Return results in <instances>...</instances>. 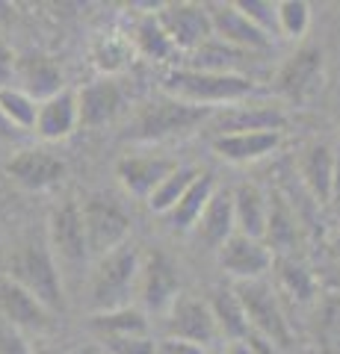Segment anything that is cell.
I'll use <instances>...</instances> for the list:
<instances>
[{
	"mask_svg": "<svg viewBox=\"0 0 340 354\" xmlns=\"http://www.w3.org/2000/svg\"><path fill=\"white\" fill-rule=\"evenodd\" d=\"M6 278L39 298L51 313L65 307V281L60 274V266L48 248V239H24L12 248L6 260Z\"/></svg>",
	"mask_w": 340,
	"mask_h": 354,
	"instance_id": "obj_5",
	"label": "cell"
},
{
	"mask_svg": "<svg viewBox=\"0 0 340 354\" xmlns=\"http://www.w3.org/2000/svg\"><path fill=\"white\" fill-rule=\"evenodd\" d=\"M0 113L6 115V121L21 133H33L36 130V118H39V101L24 92L18 86H6L0 88Z\"/></svg>",
	"mask_w": 340,
	"mask_h": 354,
	"instance_id": "obj_33",
	"label": "cell"
},
{
	"mask_svg": "<svg viewBox=\"0 0 340 354\" xmlns=\"http://www.w3.org/2000/svg\"><path fill=\"white\" fill-rule=\"evenodd\" d=\"M163 95L175 101L204 106V109H225L234 104H243L255 95V80L249 74H216V71H199L186 65H172L160 77Z\"/></svg>",
	"mask_w": 340,
	"mask_h": 354,
	"instance_id": "obj_1",
	"label": "cell"
},
{
	"mask_svg": "<svg viewBox=\"0 0 340 354\" xmlns=\"http://www.w3.org/2000/svg\"><path fill=\"white\" fill-rule=\"evenodd\" d=\"M166 337L195 342V346H202V348L213 346L219 339V328L211 313V304L202 301V298L181 292V298L166 313Z\"/></svg>",
	"mask_w": 340,
	"mask_h": 354,
	"instance_id": "obj_12",
	"label": "cell"
},
{
	"mask_svg": "<svg viewBox=\"0 0 340 354\" xmlns=\"http://www.w3.org/2000/svg\"><path fill=\"white\" fill-rule=\"evenodd\" d=\"M15 62H18V57L12 53V48L0 39V88L12 86V80H15Z\"/></svg>",
	"mask_w": 340,
	"mask_h": 354,
	"instance_id": "obj_39",
	"label": "cell"
},
{
	"mask_svg": "<svg viewBox=\"0 0 340 354\" xmlns=\"http://www.w3.org/2000/svg\"><path fill=\"white\" fill-rule=\"evenodd\" d=\"M216 189H219L216 177L211 171H202L199 177H195V183L184 192L181 201L175 204L166 216H163V218H166V225L172 230H178V234H193V227L199 225L204 207L211 204V198L216 195Z\"/></svg>",
	"mask_w": 340,
	"mask_h": 354,
	"instance_id": "obj_26",
	"label": "cell"
},
{
	"mask_svg": "<svg viewBox=\"0 0 340 354\" xmlns=\"http://www.w3.org/2000/svg\"><path fill=\"white\" fill-rule=\"evenodd\" d=\"M15 80H18V88H24L33 101H39V104L65 92L62 68L48 53H24V57H18Z\"/></svg>",
	"mask_w": 340,
	"mask_h": 354,
	"instance_id": "obj_21",
	"label": "cell"
},
{
	"mask_svg": "<svg viewBox=\"0 0 340 354\" xmlns=\"http://www.w3.org/2000/svg\"><path fill=\"white\" fill-rule=\"evenodd\" d=\"M337 354H340V348H337Z\"/></svg>",
	"mask_w": 340,
	"mask_h": 354,
	"instance_id": "obj_46",
	"label": "cell"
},
{
	"mask_svg": "<svg viewBox=\"0 0 340 354\" xmlns=\"http://www.w3.org/2000/svg\"><path fill=\"white\" fill-rule=\"evenodd\" d=\"M142 251L134 242L98 257L86 278V307L89 313H107V310L130 307L139 286Z\"/></svg>",
	"mask_w": 340,
	"mask_h": 354,
	"instance_id": "obj_2",
	"label": "cell"
},
{
	"mask_svg": "<svg viewBox=\"0 0 340 354\" xmlns=\"http://www.w3.org/2000/svg\"><path fill=\"white\" fill-rule=\"evenodd\" d=\"M178 165H181L178 160L154 157V153H145V157H122L116 162V177H118V183H122V189L127 195L148 201L157 186L166 180Z\"/></svg>",
	"mask_w": 340,
	"mask_h": 354,
	"instance_id": "obj_17",
	"label": "cell"
},
{
	"mask_svg": "<svg viewBox=\"0 0 340 354\" xmlns=\"http://www.w3.org/2000/svg\"><path fill=\"white\" fill-rule=\"evenodd\" d=\"M323 86V50L299 48L276 74V92L296 106L308 104Z\"/></svg>",
	"mask_w": 340,
	"mask_h": 354,
	"instance_id": "obj_10",
	"label": "cell"
},
{
	"mask_svg": "<svg viewBox=\"0 0 340 354\" xmlns=\"http://www.w3.org/2000/svg\"><path fill=\"white\" fill-rule=\"evenodd\" d=\"M240 12H243L258 30L267 36H278V3L276 0H237Z\"/></svg>",
	"mask_w": 340,
	"mask_h": 354,
	"instance_id": "obj_36",
	"label": "cell"
},
{
	"mask_svg": "<svg viewBox=\"0 0 340 354\" xmlns=\"http://www.w3.org/2000/svg\"><path fill=\"white\" fill-rule=\"evenodd\" d=\"M325 207L332 209V216L340 221V160H337V171H334V180H332V192H328V201Z\"/></svg>",
	"mask_w": 340,
	"mask_h": 354,
	"instance_id": "obj_41",
	"label": "cell"
},
{
	"mask_svg": "<svg viewBox=\"0 0 340 354\" xmlns=\"http://www.w3.org/2000/svg\"><path fill=\"white\" fill-rule=\"evenodd\" d=\"M281 145V130H255V133H228V136H213L211 148L219 160L249 165L258 160H267Z\"/></svg>",
	"mask_w": 340,
	"mask_h": 354,
	"instance_id": "obj_20",
	"label": "cell"
},
{
	"mask_svg": "<svg viewBox=\"0 0 340 354\" xmlns=\"http://www.w3.org/2000/svg\"><path fill=\"white\" fill-rule=\"evenodd\" d=\"M104 354H157V342L151 337H125V339H101Z\"/></svg>",
	"mask_w": 340,
	"mask_h": 354,
	"instance_id": "obj_37",
	"label": "cell"
},
{
	"mask_svg": "<svg viewBox=\"0 0 340 354\" xmlns=\"http://www.w3.org/2000/svg\"><path fill=\"white\" fill-rule=\"evenodd\" d=\"M157 354H207V348L195 346V342H186V339L163 337V339L157 342Z\"/></svg>",
	"mask_w": 340,
	"mask_h": 354,
	"instance_id": "obj_40",
	"label": "cell"
},
{
	"mask_svg": "<svg viewBox=\"0 0 340 354\" xmlns=\"http://www.w3.org/2000/svg\"><path fill=\"white\" fill-rule=\"evenodd\" d=\"M6 174L27 192H45L65 174V162L45 148H24L6 162Z\"/></svg>",
	"mask_w": 340,
	"mask_h": 354,
	"instance_id": "obj_13",
	"label": "cell"
},
{
	"mask_svg": "<svg viewBox=\"0 0 340 354\" xmlns=\"http://www.w3.org/2000/svg\"><path fill=\"white\" fill-rule=\"evenodd\" d=\"M78 104H80V124L83 127H104L125 113L127 106V95L118 86L116 77H101L92 80L89 86H83L78 92Z\"/></svg>",
	"mask_w": 340,
	"mask_h": 354,
	"instance_id": "obj_16",
	"label": "cell"
},
{
	"mask_svg": "<svg viewBox=\"0 0 340 354\" xmlns=\"http://www.w3.org/2000/svg\"><path fill=\"white\" fill-rule=\"evenodd\" d=\"M237 234V221H234V198L231 192L216 189L211 198V204L204 207V213L199 218V225L193 227V236L207 245L211 251H219L228 239Z\"/></svg>",
	"mask_w": 340,
	"mask_h": 354,
	"instance_id": "obj_23",
	"label": "cell"
},
{
	"mask_svg": "<svg viewBox=\"0 0 340 354\" xmlns=\"http://www.w3.org/2000/svg\"><path fill=\"white\" fill-rule=\"evenodd\" d=\"M0 316L6 319L12 328L24 330V334H42L51 328V310L33 298L24 286H18L15 281H9L6 274H0Z\"/></svg>",
	"mask_w": 340,
	"mask_h": 354,
	"instance_id": "obj_18",
	"label": "cell"
},
{
	"mask_svg": "<svg viewBox=\"0 0 340 354\" xmlns=\"http://www.w3.org/2000/svg\"><path fill=\"white\" fill-rule=\"evenodd\" d=\"M311 27V6L305 0H278V36L299 39Z\"/></svg>",
	"mask_w": 340,
	"mask_h": 354,
	"instance_id": "obj_35",
	"label": "cell"
},
{
	"mask_svg": "<svg viewBox=\"0 0 340 354\" xmlns=\"http://www.w3.org/2000/svg\"><path fill=\"white\" fill-rule=\"evenodd\" d=\"M207 354H231V351H222V348H216V351H207Z\"/></svg>",
	"mask_w": 340,
	"mask_h": 354,
	"instance_id": "obj_45",
	"label": "cell"
},
{
	"mask_svg": "<svg viewBox=\"0 0 340 354\" xmlns=\"http://www.w3.org/2000/svg\"><path fill=\"white\" fill-rule=\"evenodd\" d=\"M0 354H36L27 342V334L18 330L0 316Z\"/></svg>",
	"mask_w": 340,
	"mask_h": 354,
	"instance_id": "obj_38",
	"label": "cell"
},
{
	"mask_svg": "<svg viewBox=\"0 0 340 354\" xmlns=\"http://www.w3.org/2000/svg\"><path fill=\"white\" fill-rule=\"evenodd\" d=\"M219 266L231 274L237 283H249V281H263V274L272 272L276 266V254L263 239H251L243 234H234L216 251Z\"/></svg>",
	"mask_w": 340,
	"mask_h": 354,
	"instance_id": "obj_11",
	"label": "cell"
},
{
	"mask_svg": "<svg viewBox=\"0 0 340 354\" xmlns=\"http://www.w3.org/2000/svg\"><path fill=\"white\" fill-rule=\"evenodd\" d=\"M216 109L193 106L184 101H175L169 95L151 97V101L139 104L130 115L125 127L127 142H139V145H151V142H166L175 136H186V133L204 127L213 118Z\"/></svg>",
	"mask_w": 340,
	"mask_h": 354,
	"instance_id": "obj_4",
	"label": "cell"
},
{
	"mask_svg": "<svg viewBox=\"0 0 340 354\" xmlns=\"http://www.w3.org/2000/svg\"><path fill=\"white\" fill-rule=\"evenodd\" d=\"M255 59H258V53L240 50L234 44H225L213 36V39H207L202 48L186 53L181 65L199 68V71H216V74H243L246 65H255Z\"/></svg>",
	"mask_w": 340,
	"mask_h": 354,
	"instance_id": "obj_25",
	"label": "cell"
},
{
	"mask_svg": "<svg viewBox=\"0 0 340 354\" xmlns=\"http://www.w3.org/2000/svg\"><path fill=\"white\" fill-rule=\"evenodd\" d=\"M272 272H276L278 290L287 292L296 304H311L316 298V281H314L311 269L302 260H296L293 254H287V257H276Z\"/></svg>",
	"mask_w": 340,
	"mask_h": 354,
	"instance_id": "obj_31",
	"label": "cell"
},
{
	"mask_svg": "<svg viewBox=\"0 0 340 354\" xmlns=\"http://www.w3.org/2000/svg\"><path fill=\"white\" fill-rule=\"evenodd\" d=\"M89 328L98 339H125V337H148V319L142 307H118L107 313H92Z\"/></svg>",
	"mask_w": 340,
	"mask_h": 354,
	"instance_id": "obj_28",
	"label": "cell"
},
{
	"mask_svg": "<svg viewBox=\"0 0 340 354\" xmlns=\"http://www.w3.org/2000/svg\"><path fill=\"white\" fill-rule=\"evenodd\" d=\"M80 127V104L78 92L65 88V92L48 97L39 104V118H36V136L45 142H62L69 139L74 130Z\"/></svg>",
	"mask_w": 340,
	"mask_h": 354,
	"instance_id": "obj_22",
	"label": "cell"
},
{
	"mask_svg": "<svg viewBox=\"0 0 340 354\" xmlns=\"http://www.w3.org/2000/svg\"><path fill=\"white\" fill-rule=\"evenodd\" d=\"M328 248H332V254H334V260L340 263V227L334 230L332 236H328Z\"/></svg>",
	"mask_w": 340,
	"mask_h": 354,
	"instance_id": "obj_43",
	"label": "cell"
},
{
	"mask_svg": "<svg viewBox=\"0 0 340 354\" xmlns=\"http://www.w3.org/2000/svg\"><path fill=\"white\" fill-rule=\"evenodd\" d=\"M234 290H237L240 301H243V307H246L251 330L260 334V337H267L269 342H276L278 348H287L290 346V325H287V316H284L276 290L263 281L237 283Z\"/></svg>",
	"mask_w": 340,
	"mask_h": 354,
	"instance_id": "obj_7",
	"label": "cell"
},
{
	"mask_svg": "<svg viewBox=\"0 0 340 354\" xmlns=\"http://www.w3.org/2000/svg\"><path fill=\"white\" fill-rule=\"evenodd\" d=\"M213 24V36L225 44H234L240 50L249 53H263L272 48V39L263 30H258L251 21L240 12L237 3H207Z\"/></svg>",
	"mask_w": 340,
	"mask_h": 354,
	"instance_id": "obj_14",
	"label": "cell"
},
{
	"mask_svg": "<svg viewBox=\"0 0 340 354\" xmlns=\"http://www.w3.org/2000/svg\"><path fill=\"white\" fill-rule=\"evenodd\" d=\"M80 216H83V230L86 242L92 251V263L104 254L122 248L125 242H130V216L127 209L109 198L104 192H95L80 201Z\"/></svg>",
	"mask_w": 340,
	"mask_h": 354,
	"instance_id": "obj_6",
	"label": "cell"
},
{
	"mask_svg": "<svg viewBox=\"0 0 340 354\" xmlns=\"http://www.w3.org/2000/svg\"><path fill=\"white\" fill-rule=\"evenodd\" d=\"M130 57H134V41L122 32H101L89 48V59L104 77H116L118 71H125Z\"/></svg>",
	"mask_w": 340,
	"mask_h": 354,
	"instance_id": "obj_32",
	"label": "cell"
},
{
	"mask_svg": "<svg viewBox=\"0 0 340 354\" xmlns=\"http://www.w3.org/2000/svg\"><path fill=\"white\" fill-rule=\"evenodd\" d=\"M202 174V169H195V165H178L166 180H163L154 195L148 198V207H151V213H160V216H166L169 209L175 207L184 198V192L190 189V186L195 183V177Z\"/></svg>",
	"mask_w": 340,
	"mask_h": 354,
	"instance_id": "obj_34",
	"label": "cell"
},
{
	"mask_svg": "<svg viewBox=\"0 0 340 354\" xmlns=\"http://www.w3.org/2000/svg\"><path fill=\"white\" fill-rule=\"evenodd\" d=\"M234 198V221H237V234L263 239L269 225V195L260 189L258 183H237L231 189Z\"/></svg>",
	"mask_w": 340,
	"mask_h": 354,
	"instance_id": "obj_24",
	"label": "cell"
},
{
	"mask_svg": "<svg viewBox=\"0 0 340 354\" xmlns=\"http://www.w3.org/2000/svg\"><path fill=\"white\" fill-rule=\"evenodd\" d=\"M207 304H211V313L216 319V328H219V337L222 339L243 342L251 334L246 307H243V301H240L234 286H219V290H213Z\"/></svg>",
	"mask_w": 340,
	"mask_h": 354,
	"instance_id": "obj_27",
	"label": "cell"
},
{
	"mask_svg": "<svg viewBox=\"0 0 340 354\" xmlns=\"http://www.w3.org/2000/svg\"><path fill=\"white\" fill-rule=\"evenodd\" d=\"M136 298L145 313H163V316H166L169 307L181 298L178 266L169 260V254H163V251L142 254Z\"/></svg>",
	"mask_w": 340,
	"mask_h": 354,
	"instance_id": "obj_8",
	"label": "cell"
},
{
	"mask_svg": "<svg viewBox=\"0 0 340 354\" xmlns=\"http://www.w3.org/2000/svg\"><path fill=\"white\" fill-rule=\"evenodd\" d=\"M36 354H62V351H57V348H51V346H42V348H36Z\"/></svg>",
	"mask_w": 340,
	"mask_h": 354,
	"instance_id": "obj_44",
	"label": "cell"
},
{
	"mask_svg": "<svg viewBox=\"0 0 340 354\" xmlns=\"http://www.w3.org/2000/svg\"><path fill=\"white\" fill-rule=\"evenodd\" d=\"M337 160H340V151H334L323 139H314L299 151V180L316 204L328 201L332 180L337 171Z\"/></svg>",
	"mask_w": 340,
	"mask_h": 354,
	"instance_id": "obj_19",
	"label": "cell"
},
{
	"mask_svg": "<svg viewBox=\"0 0 340 354\" xmlns=\"http://www.w3.org/2000/svg\"><path fill=\"white\" fill-rule=\"evenodd\" d=\"M287 115L272 104H234L213 113L207 121V127L213 130V136H228V133H255V130H284Z\"/></svg>",
	"mask_w": 340,
	"mask_h": 354,
	"instance_id": "obj_15",
	"label": "cell"
},
{
	"mask_svg": "<svg viewBox=\"0 0 340 354\" xmlns=\"http://www.w3.org/2000/svg\"><path fill=\"white\" fill-rule=\"evenodd\" d=\"M263 242L272 248L276 257H287L293 254L296 242H299V218H296L293 207L287 204V198L269 195V225Z\"/></svg>",
	"mask_w": 340,
	"mask_h": 354,
	"instance_id": "obj_29",
	"label": "cell"
},
{
	"mask_svg": "<svg viewBox=\"0 0 340 354\" xmlns=\"http://www.w3.org/2000/svg\"><path fill=\"white\" fill-rule=\"evenodd\" d=\"M130 41H134V50L139 57H145L151 62H175V57H181L172 39L166 36V30H163V24L157 21V12H148L136 21Z\"/></svg>",
	"mask_w": 340,
	"mask_h": 354,
	"instance_id": "obj_30",
	"label": "cell"
},
{
	"mask_svg": "<svg viewBox=\"0 0 340 354\" xmlns=\"http://www.w3.org/2000/svg\"><path fill=\"white\" fill-rule=\"evenodd\" d=\"M157 21L166 30V36L178 48V53H193L202 48L207 39H213V24L207 3H195V0H178V3H163L157 9Z\"/></svg>",
	"mask_w": 340,
	"mask_h": 354,
	"instance_id": "obj_9",
	"label": "cell"
},
{
	"mask_svg": "<svg viewBox=\"0 0 340 354\" xmlns=\"http://www.w3.org/2000/svg\"><path fill=\"white\" fill-rule=\"evenodd\" d=\"M45 239L53 260L60 266L65 290L69 286H86V278H89V269H92V251H89V242H86L80 201L62 198V201L51 207Z\"/></svg>",
	"mask_w": 340,
	"mask_h": 354,
	"instance_id": "obj_3",
	"label": "cell"
},
{
	"mask_svg": "<svg viewBox=\"0 0 340 354\" xmlns=\"http://www.w3.org/2000/svg\"><path fill=\"white\" fill-rule=\"evenodd\" d=\"M18 136H21V130H15V127L6 121V115L0 113V142H15Z\"/></svg>",
	"mask_w": 340,
	"mask_h": 354,
	"instance_id": "obj_42",
	"label": "cell"
}]
</instances>
